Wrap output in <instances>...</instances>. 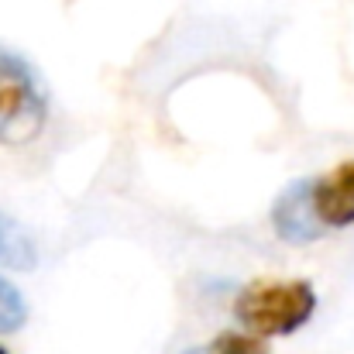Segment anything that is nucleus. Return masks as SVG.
Instances as JSON below:
<instances>
[{
    "label": "nucleus",
    "instance_id": "nucleus-4",
    "mask_svg": "<svg viewBox=\"0 0 354 354\" xmlns=\"http://www.w3.org/2000/svg\"><path fill=\"white\" fill-rule=\"evenodd\" d=\"M313 207L324 231H344L354 224V158L337 162L327 176L313 179Z\"/></svg>",
    "mask_w": 354,
    "mask_h": 354
},
{
    "label": "nucleus",
    "instance_id": "nucleus-1",
    "mask_svg": "<svg viewBox=\"0 0 354 354\" xmlns=\"http://www.w3.org/2000/svg\"><path fill=\"white\" fill-rule=\"evenodd\" d=\"M317 313V289L306 279H275L248 286L234 303L237 324L258 337H289Z\"/></svg>",
    "mask_w": 354,
    "mask_h": 354
},
{
    "label": "nucleus",
    "instance_id": "nucleus-2",
    "mask_svg": "<svg viewBox=\"0 0 354 354\" xmlns=\"http://www.w3.org/2000/svg\"><path fill=\"white\" fill-rule=\"evenodd\" d=\"M48 120V97L35 69L0 45V145H31Z\"/></svg>",
    "mask_w": 354,
    "mask_h": 354
},
{
    "label": "nucleus",
    "instance_id": "nucleus-6",
    "mask_svg": "<svg viewBox=\"0 0 354 354\" xmlns=\"http://www.w3.org/2000/svg\"><path fill=\"white\" fill-rule=\"evenodd\" d=\"M0 261L14 268H31L35 265V248L14 224H0Z\"/></svg>",
    "mask_w": 354,
    "mask_h": 354
},
{
    "label": "nucleus",
    "instance_id": "nucleus-5",
    "mask_svg": "<svg viewBox=\"0 0 354 354\" xmlns=\"http://www.w3.org/2000/svg\"><path fill=\"white\" fill-rule=\"evenodd\" d=\"M24 320H28V303H24L21 289L7 275H0V334L21 330Z\"/></svg>",
    "mask_w": 354,
    "mask_h": 354
},
{
    "label": "nucleus",
    "instance_id": "nucleus-8",
    "mask_svg": "<svg viewBox=\"0 0 354 354\" xmlns=\"http://www.w3.org/2000/svg\"><path fill=\"white\" fill-rule=\"evenodd\" d=\"M0 354H10V351H7V348H3V344H0Z\"/></svg>",
    "mask_w": 354,
    "mask_h": 354
},
{
    "label": "nucleus",
    "instance_id": "nucleus-7",
    "mask_svg": "<svg viewBox=\"0 0 354 354\" xmlns=\"http://www.w3.org/2000/svg\"><path fill=\"white\" fill-rule=\"evenodd\" d=\"M210 354H268V344H265V337L241 327V330L217 334L214 344H210Z\"/></svg>",
    "mask_w": 354,
    "mask_h": 354
},
{
    "label": "nucleus",
    "instance_id": "nucleus-3",
    "mask_svg": "<svg viewBox=\"0 0 354 354\" xmlns=\"http://www.w3.org/2000/svg\"><path fill=\"white\" fill-rule=\"evenodd\" d=\"M272 227L286 244H310L324 234V224L313 207V179H296L275 196Z\"/></svg>",
    "mask_w": 354,
    "mask_h": 354
}]
</instances>
